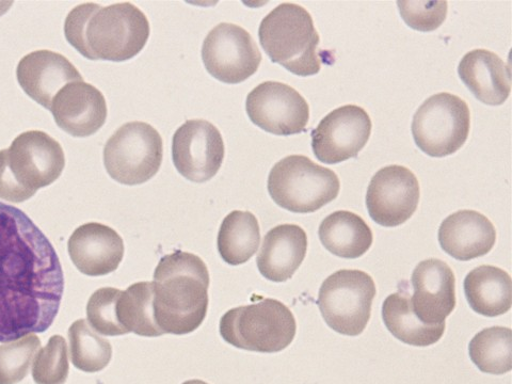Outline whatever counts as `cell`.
Returning <instances> with one entry per match:
<instances>
[{
  "label": "cell",
  "mask_w": 512,
  "mask_h": 384,
  "mask_svg": "<svg viewBox=\"0 0 512 384\" xmlns=\"http://www.w3.org/2000/svg\"><path fill=\"white\" fill-rule=\"evenodd\" d=\"M16 77L29 98L50 110L64 86L84 80L68 58L51 51L32 52L23 57Z\"/></svg>",
  "instance_id": "d6986e66"
},
{
  "label": "cell",
  "mask_w": 512,
  "mask_h": 384,
  "mask_svg": "<svg viewBox=\"0 0 512 384\" xmlns=\"http://www.w3.org/2000/svg\"><path fill=\"white\" fill-rule=\"evenodd\" d=\"M153 282H138L122 292L117 303L119 323L127 333L146 338L164 335L155 323L153 312Z\"/></svg>",
  "instance_id": "4316f807"
},
{
  "label": "cell",
  "mask_w": 512,
  "mask_h": 384,
  "mask_svg": "<svg viewBox=\"0 0 512 384\" xmlns=\"http://www.w3.org/2000/svg\"><path fill=\"white\" fill-rule=\"evenodd\" d=\"M458 74L475 98L486 105L500 106L509 98V67L490 51L479 48L468 53L459 63Z\"/></svg>",
  "instance_id": "7402d4cb"
},
{
  "label": "cell",
  "mask_w": 512,
  "mask_h": 384,
  "mask_svg": "<svg viewBox=\"0 0 512 384\" xmlns=\"http://www.w3.org/2000/svg\"><path fill=\"white\" fill-rule=\"evenodd\" d=\"M40 347V339L35 334L0 346V384L24 380Z\"/></svg>",
  "instance_id": "f546056e"
},
{
  "label": "cell",
  "mask_w": 512,
  "mask_h": 384,
  "mask_svg": "<svg viewBox=\"0 0 512 384\" xmlns=\"http://www.w3.org/2000/svg\"><path fill=\"white\" fill-rule=\"evenodd\" d=\"M411 304L416 316L428 325L445 324L456 308V278L445 262L429 259L413 270Z\"/></svg>",
  "instance_id": "2e32d148"
},
{
  "label": "cell",
  "mask_w": 512,
  "mask_h": 384,
  "mask_svg": "<svg viewBox=\"0 0 512 384\" xmlns=\"http://www.w3.org/2000/svg\"><path fill=\"white\" fill-rule=\"evenodd\" d=\"M341 183L331 169L307 156L291 155L280 160L268 176L272 200L288 212L311 214L338 198Z\"/></svg>",
  "instance_id": "8992f818"
},
{
  "label": "cell",
  "mask_w": 512,
  "mask_h": 384,
  "mask_svg": "<svg viewBox=\"0 0 512 384\" xmlns=\"http://www.w3.org/2000/svg\"><path fill=\"white\" fill-rule=\"evenodd\" d=\"M438 237L444 252L458 261L468 262L482 258L493 249L496 231L483 214L463 210L441 223Z\"/></svg>",
  "instance_id": "ffe728a7"
},
{
  "label": "cell",
  "mask_w": 512,
  "mask_h": 384,
  "mask_svg": "<svg viewBox=\"0 0 512 384\" xmlns=\"http://www.w3.org/2000/svg\"><path fill=\"white\" fill-rule=\"evenodd\" d=\"M182 384H208V383L205 381L199 380V379H194V380L185 381Z\"/></svg>",
  "instance_id": "836d02e7"
},
{
  "label": "cell",
  "mask_w": 512,
  "mask_h": 384,
  "mask_svg": "<svg viewBox=\"0 0 512 384\" xmlns=\"http://www.w3.org/2000/svg\"><path fill=\"white\" fill-rule=\"evenodd\" d=\"M472 362L480 372L504 375L512 370V330L491 327L477 333L469 345Z\"/></svg>",
  "instance_id": "83f0119b"
},
{
  "label": "cell",
  "mask_w": 512,
  "mask_h": 384,
  "mask_svg": "<svg viewBox=\"0 0 512 384\" xmlns=\"http://www.w3.org/2000/svg\"><path fill=\"white\" fill-rule=\"evenodd\" d=\"M150 31L146 14L131 3L79 5L64 23L68 42L90 60H130L146 46Z\"/></svg>",
  "instance_id": "7a4b0ae2"
},
{
  "label": "cell",
  "mask_w": 512,
  "mask_h": 384,
  "mask_svg": "<svg viewBox=\"0 0 512 384\" xmlns=\"http://www.w3.org/2000/svg\"><path fill=\"white\" fill-rule=\"evenodd\" d=\"M63 293L50 240L23 211L0 202V343L50 329Z\"/></svg>",
  "instance_id": "6da1fadb"
},
{
  "label": "cell",
  "mask_w": 512,
  "mask_h": 384,
  "mask_svg": "<svg viewBox=\"0 0 512 384\" xmlns=\"http://www.w3.org/2000/svg\"><path fill=\"white\" fill-rule=\"evenodd\" d=\"M260 243V224L252 213L234 211L223 219L217 246L221 259L227 264L247 263L258 251Z\"/></svg>",
  "instance_id": "484cf974"
},
{
  "label": "cell",
  "mask_w": 512,
  "mask_h": 384,
  "mask_svg": "<svg viewBox=\"0 0 512 384\" xmlns=\"http://www.w3.org/2000/svg\"><path fill=\"white\" fill-rule=\"evenodd\" d=\"M210 272L198 255L181 250L167 254L154 271L153 312L164 334L185 335L203 324Z\"/></svg>",
  "instance_id": "3957f363"
},
{
  "label": "cell",
  "mask_w": 512,
  "mask_h": 384,
  "mask_svg": "<svg viewBox=\"0 0 512 384\" xmlns=\"http://www.w3.org/2000/svg\"><path fill=\"white\" fill-rule=\"evenodd\" d=\"M259 37L271 61L287 71L308 77L322 69L319 35L303 7L284 3L272 10L260 25Z\"/></svg>",
  "instance_id": "277c9868"
},
{
  "label": "cell",
  "mask_w": 512,
  "mask_h": 384,
  "mask_svg": "<svg viewBox=\"0 0 512 384\" xmlns=\"http://www.w3.org/2000/svg\"><path fill=\"white\" fill-rule=\"evenodd\" d=\"M407 283L383 302L382 319L394 338L407 345L427 347L438 343L445 332V324L428 325L415 315Z\"/></svg>",
  "instance_id": "603a6c76"
},
{
  "label": "cell",
  "mask_w": 512,
  "mask_h": 384,
  "mask_svg": "<svg viewBox=\"0 0 512 384\" xmlns=\"http://www.w3.org/2000/svg\"><path fill=\"white\" fill-rule=\"evenodd\" d=\"M68 249L76 268L90 277H102L116 271L125 251L122 237L98 222L77 228L69 239Z\"/></svg>",
  "instance_id": "ac0fdd59"
},
{
  "label": "cell",
  "mask_w": 512,
  "mask_h": 384,
  "mask_svg": "<svg viewBox=\"0 0 512 384\" xmlns=\"http://www.w3.org/2000/svg\"><path fill=\"white\" fill-rule=\"evenodd\" d=\"M293 312L276 299L228 311L221 317L220 334L228 344L247 351L275 354L290 346L296 336Z\"/></svg>",
  "instance_id": "5b68a950"
},
{
  "label": "cell",
  "mask_w": 512,
  "mask_h": 384,
  "mask_svg": "<svg viewBox=\"0 0 512 384\" xmlns=\"http://www.w3.org/2000/svg\"><path fill=\"white\" fill-rule=\"evenodd\" d=\"M71 360L77 370L98 373L111 361L109 341L95 333L85 319H78L69 329Z\"/></svg>",
  "instance_id": "f1b7e54d"
},
{
  "label": "cell",
  "mask_w": 512,
  "mask_h": 384,
  "mask_svg": "<svg viewBox=\"0 0 512 384\" xmlns=\"http://www.w3.org/2000/svg\"><path fill=\"white\" fill-rule=\"evenodd\" d=\"M411 128L416 146L428 156L453 155L468 140L470 108L457 95L446 92L432 95L416 110Z\"/></svg>",
  "instance_id": "9c48e42d"
},
{
  "label": "cell",
  "mask_w": 512,
  "mask_h": 384,
  "mask_svg": "<svg viewBox=\"0 0 512 384\" xmlns=\"http://www.w3.org/2000/svg\"><path fill=\"white\" fill-rule=\"evenodd\" d=\"M122 291L114 287H103L90 297L87 317L91 328L106 336L128 334L119 323L117 303Z\"/></svg>",
  "instance_id": "1f68e13d"
},
{
  "label": "cell",
  "mask_w": 512,
  "mask_h": 384,
  "mask_svg": "<svg viewBox=\"0 0 512 384\" xmlns=\"http://www.w3.org/2000/svg\"><path fill=\"white\" fill-rule=\"evenodd\" d=\"M372 120L357 105H346L326 116L312 132V149L319 162L336 165L355 158L372 134Z\"/></svg>",
  "instance_id": "4fadbf2b"
},
{
  "label": "cell",
  "mask_w": 512,
  "mask_h": 384,
  "mask_svg": "<svg viewBox=\"0 0 512 384\" xmlns=\"http://www.w3.org/2000/svg\"><path fill=\"white\" fill-rule=\"evenodd\" d=\"M420 183L404 166L380 169L367 188L366 207L371 218L386 228L402 226L418 210Z\"/></svg>",
  "instance_id": "5bb4252c"
},
{
  "label": "cell",
  "mask_w": 512,
  "mask_h": 384,
  "mask_svg": "<svg viewBox=\"0 0 512 384\" xmlns=\"http://www.w3.org/2000/svg\"><path fill=\"white\" fill-rule=\"evenodd\" d=\"M4 153L9 170L29 199L39 189L56 182L66 167V156L60 143L40 131H29L16 137Z\"/></svg>",
  "instance_id": "30bf717a"
},
{
  "label": "cell",
  "mask_w": 512,
  "mask_h": 384,
  "mask_svg": "<svg viewBox=\"0 0 512 384\" xmlns=\"http://www.w3.org/2000/svg\"><path fill=\"white\" fill-rule=\"evenodd\" d=\"M69 372L67 342L63 336L54 335L39 351L32 366V378L37 384H64L68 380Z\"/></svg>",
  "instance_id": "4dcf8cb0"
},
{
  "label": "cell",
  "mask_w": 512,
  "mask_h": 384,
  "mask_svg": "<svg viewBox=\"0 0 512 384\" xmlns=\"http://www.w3.org/2000/svg\"><path fill=\"white\" fill-rule=\"evenodd\" d=\"M397 6L406 24L422 32L438 29L448 11L446 2H397Z\"/></svg>",
  "instance_id": "d6a6232c"
},
{
  "label": "cell",
  "mask_w": 512,
  "mask_h": 384,
  "mask_svg": "<svg viewBox=\"0 0 512 384\" xmlns=\"http://www.w3.org/2000/svg\"><path fill=\"white\" fill-rule=\"evenodd\" d=\"M202 59L213 77L235 85L245 82L259 70L262 54L247 30L221 23L208 32L202 46Z\"/></svg>",
  "instance_id": "8fae6325"
},
{
  "label": "cell",
  "mask_w": 512,
  "mask_h": 384,
  "mask_svg": "<svg viewBox=\"0 0 512 384\" xmlns=\"http://www.w3.org/2000/svg\"><path fill=\"white\" fill-rule=\"evenodd\" d=\"M376 294V284L366 272L342 269L320 287L317 306L333 331L358 336L370 323Z\"/></svg>",
  "instance_id": "52a82bcc"
},
{
  "label": "cell",
  "mask_w": 512,
  "mask_h": 384,
  "mask_svg": "<svg viewBox=\"0 0 512 384\" xmlns=\"http://www.w3.org/2000/svg\"><path fill=\"white\" fill-rule=\"evenodd\" d=\"M307 251L306 231L296 224H281L266 234L256 264L265 279L286 282L306 259Z\"/></svg>",
  "instance_id": "44dd1931"
},
{
  "label": "cell",
  "mask_w": 512,
  "mask_h": 384,
  "mask_svg": "<svg viewBox=\"0 0 512 384\" xmlns=\"http://www.w3.org/2000/svg\"><path fill=\"white\" fill-rule=\"evenodd\" d=\"M250 120L263 131L291 136L306 132L310 106L293 87L279 82H265L254 88L246 102Z\"/></svg>",
  "instance_id": "7c38bea8"
},
{
  "label": "cell",
  "mask_w": 512,
  "mask_h": 384,
  "mask_svg": "<svg viewBox=\"0 0 512 384\" xmlns=\"http://www.w3.org/2000/svg\"><path fill=\"white\" fill-rule=\"evenodd\" d=\"M162 136L144 122H130L119 128L106 143L104 165L112 180L134 186L150 181L163 163Z\"/></svg>",
  "instance_id": "ba28073f"
},
{
  "label": "cell",
  "mask_w": 512,
  "mask_h": 384,
  "mask_svg": "<svg viewBox=\"0 0 512 384\" xmlns=\"http://www.w3.org/2000/svg\"><path fill=\"white\" fill-rule=\"evenodd\" d=\"M51 111L61 130L78 138L94 135L107 119L105 96L84 80L64 86L56 94Z\"/></svg>",
  "instance_id": "e0dca14e"
},
{
  "label": "cell",
  "mask_w": 512,
  "mask_h": 384,
  "mask_svg": "<svg viewBox=\"0 0 512 384\" xmlns=\"http://www.w3.org/2000/svg\"><path fill=\"white\" fill-rule=\"evenodd\" d=\"M318 235L323 246L342 259L361 258L373 245V232L355 213L339 211L320 223Z\"/></svg>",
  "instance_id": "d4e9b609"
},
{
  "label": "cell",
  "mask_w": 512,
  "mask_h": 384,
  "mask_svg": "<svg viewBox=\"0 0 512 384\" xmlns=\"http://www.w3.org/2000/svg\"><path fill=\"white\" fill-rule=\"evenodd\" d=\"M224 153L223 138L208 121L188 120L173 136V164L188 181L212 180L222 166Z\"/></svg>",
  "instance_id": "9a60e30c"
},
{
  "label": "cell",
  "mask_w": 512,
  "mask_h": 384,
  "mask_svg": "<svg viewBox=\"0 0 512 384\" xmlns=\"http://www.w3.org/2000/svg\"><path fill=\"white\" fill-rule=\"evenodd\" d=\"M464 294L472 310L479 315H504L512 306L511 277L499 267L479 266L464 279Z\"/></svg>",
  "instance_id": "cb8c5ba5"
}]
</instances>
